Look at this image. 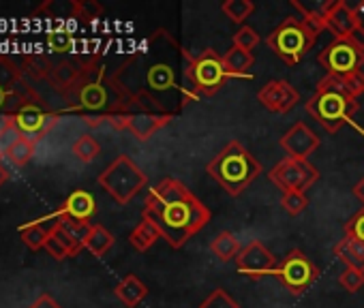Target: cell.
I'll return each mask as SVG.
<instances>
[{"mask_svg":"<svg viewBox=\"0 0 364 308\" xmlns=\"http://www.w3.org/2000/svg\"><path fill=\"white\" fill-rule=\"evenodd\" d=\"M228 79H232V75L228 73V69L223 65V56L219 52L208 48L202 54L189 58L187 82H189V88H191L196 101L215 97L225 86Z\"/></svg>","mask_w":364,"mask_h":308,"instance_id":"8992f818","label":"cell"},{"mask_svg":"<svg viewBox=\"0 0 364 308\" xmlns=\"http://www.w3.org/2000/svg\"><path fill=\"white\" fill-rule=\"evenodd\" d=\"M317 33L311 31L300 18L289 16L285 18L266 39L268 48L289 67L302 62V58L315 48Z\"/></svg>","mask_w":364,"mask_h":308,"instance_id":"277c9868","label":"cell"},{"mask_svg":"<svg viewBox=\"0 0 364 308\" xmlns=\"http://www.w3.org/2000/svg\"><path fill=\"white\" fill-rule=\"evenodd\" d=\"M16 118H18V128L22 131V135H28L35 141L41 135L50 133L52 126L58 122V114H43L39 107H33V105L22 107V111L16 114Z\"/></svg>","mask_w":364,"mask_h":308,"instance_id":"9a60e30c","label":"cell"},{"mask_svg":"<svg viewBox=\"0 0 364 308\" xmlns=\"http://www.w3.org/2000/svg\"><path fill=\"white\" fill-rule=\"evenodd\" d=\"M232 43H234V48H240V50H245V52H251V50H255V48L259 45V35H257L251 26H240V28L234 33Z\"/></svg>","mask_w":364,"mask_h":308,"instance_id":"1f68e13d","label":"cell"},{"mask_svg":"<svg viewBox=\"0 0 364 308\" xmlns=\"http://www.w3.org/2000/svg\"><path fill=\"white\" fill-rule=\"evenodd\" d=\"M5 99H7V92H5L3 88H0V105H3V103H5Z\"/></svg>","mask_w":364,"mask_h":308,"instance_id":"f6af8a7d","label":"cell"},{"mask_svg":"<svg viewBox=\"0 0 364 308\" xmlns=\"http://www.w3.org/2000/svg\"><path fill=\"white\" fill-rule=\"evenodd\" d=\"M291 9L296 11V18H300L311 31L321 35L326 31L323 18L332 5V0H289Z\"/></svg>","mask_w":364,"mask_h":308,"instance_id":"2e32d148","label":"cell"},{"mask_svg":"<svg viewBox=\"0 0 364 308\" xmlns=\"http://www.w3.org/2000/svg\"><path fill=\"white\" fill-rule=\"evenodd\" d=\"M317 62L326 69V75L345 77V75L362 71L364 48L358 45L351 37L349 39H334L330 45L323 48V52H319Z\"/></svg>","mask_w":364,"mask_h":308,"instance_id":"ba28073f","label":"cell"},{"mask_svg":"<svg viewBox=\"0 0 364 308\" xmlns=\"http://www.w3.org/2000/svg\"><path fill=\"white\" fill-rule=\"evenodd\" d=\"M16 69H14V65H9V62H5V60H0V88H9L14 82H16Z\"/></svg>","mask_w":364,"mask_h":308,"instance_id":"f35d334b","label":"cell"},{"mask_svg":"<svg viewBox=\"0 0 364 308\" xmlns=\"http://www.w3.org/2000/svg\"><path fill=\"white\" fill-rule=\"evenodd\" d=\"M319 274H321L319 268H317L300 248L289 251V253L277 263V268H274V272H272V276L279 278V280L289 289V293H294V295H300V293H304L306 289H311V287L317 282Z\"/></svg>","mask_w":364,"mask_h":308,"instance_id":"52a82bcc","label":"cell"},{"mask_svg":"<svg viewBox=\"0 0 364 308\" xmlns=\"http://www.w3.org/2000/svg\"><path fill=\"white\" fill-rule=\"evenodd\" d=\"M99 185L116 204L127 206L141 189L148 187V176L139 170V165H135L131 157L120 154L105 167V172H101Z\"/></svg>","mask_w":364,"mask_h":308,"instance_id":"5b68a950","label":"cell"},{"mask_svg":"<svg viewBox=\"0 0 364 308\" xmlns=\"http://www.w3.org/2000/svg\"><path fill=\"white\" fill-rule=\"evenodd\" d=\"M48 253H50V257H54L56 261H63V259H67V257H71L69 255V251L65 248V244L54 236V233H50V238H48V242H46V246H43Z\"/></svg>","mask_w":364,"mask_h":308,"instance_id":"8d00e7d4","label":"cell"},{"mask_svg":"<svg viewBox=\"0 0 364 308\" xmlns=\"http://www.w3.org/2000/svg\"><path fill=\"white\" fill-rule=\"evenodd\" d=\"M141 216L156 223L163 240L171 248H182L208 225L213 212L182 180L163 178L148 191Z\"/></svg>","mask_w":364,"mask_h":308,"instance_id":"6da1fadb","label":"cell"},{"mask_svg":"<svg viewBox=\"0 0 364 308\" xmlns=\"http://www.w3.org/2000/svg\"><path fill=\"white\" fill-rule=\"evenodd\" d=\"M353 195H355V199L364 206V178L355 182V187H353Z\"/></svg>","mask_w":364,"mask_h":308,"instance_id":"7bdbcfd3","label":"cell"},{"mask_svg":"<svg viewBox=\"0 0 364 308\" xmlns=\"http://www.w3.org/2000/svg\"><path fill=\"white\" fill-rule=\"evenodd\" d=\"M31 308H63L52 295H48V293H41L33 304H31Z\"/></svg>","mask_w":364,"mask_h":308,"instance_id":"b9f144b4","label":"cell"},{"mask_svg":"<svg viewBox=\"0 0 364 308\" xmlns=\"http://www.w3.org/2000/svg\"><path fill=\"white\" fill-rule=\"evenodd\" d=\"M332 253L341 263H345V268L364 270V242L343 236V240L334 244Z\"/></svg>","mask_w":364,"mask_h":308,"instance_id":"ac0fdd59","label":"cell"},{"mask_svg":"<svg viewBox=\"0 0 364 308\" xmlns=\"http://www.w3.org/2000/svg\"><path fill=\"white\" fill-rule=\"evenodd\" d=\"M206 172L228 195L238 197L264 172V167L240 141H230L206 165Z\"/></svg>","mask_w":364,"mask_h":308,"instance_id":"3957f363","label":"cell"},{"mask_svg":"<svg viewBox=\"0 0 364 308\" xmlns=\"http://www.w3.org/2000/svg\"><path fill=\"white\" fill-rule=\"evenodd\" d=\"M242 251V246H240V240L232 233V231H228V229H223V231H219L213 240H210V253L219 259V261H223V263H228V261H236V257H238V253Z\"/></svg>","mask_w":364,"mask_h":308,"instance_id":"44dd1931","label":"cell"},{"mask_svg":"<svg viewBox=\"0 0 364 308\" xmlns=\"http://www.w3.org/2000/svg\"><path fill=\"white\" fill-rule=\"evenodd\" d=\"M259 103L272 114H287L300 103V92L287 79H272L257 92Z\"/></svg>","mask_w":364,"mask_h":308,"instance_id":"8fae6325","label":"cell"},{"mask_svg":"<svg viewBox=\"0 0 364 308\" xmlns=\"http://www.w3.org/2000/svg\"><path fill=\"white\" fill-rule=\"evenodd\" d=\"M60 216H67V219H75V221H84V223H90V219L95 216L97 212V202L92 197V193L84 191V189H77L73 191L65 204L56 210Z\"/></svg>","mask_w":364,"mask_h":308,"instance_id":"e0dca14e","label":"cell"},{"mask_svg":"<svg viewBox=\"0 0 364 308\" xmlns=\"http://www.w3.org/2000/svg\"><path fill=\"white\" fill-rule=\"evenodd\" d=\"M338 285L349 291V293H355L364 287V270H358V268H345L341 274H338Z\"/></svg>","mask_w":364,"mask_h":308,"instance_id":"4dcf8cb0","label":"cell"},{"mask_svg":"<svg viewBox=\"0 0 364 308\" xmlns=\"http://www.w3.org/2000/svg\"><path fill=\"white\" fill-rule=\"evenodd\" d=\"M345 236L347 238H353V240H360L364 242V206L345 223Z\"/></svg>","mask_w":364,"mask_h":308,"instance_id":"e575fe53","label":"cell"},{"mask_svg":"<svg viewBox=\"0 0 364 308\" xmlns=\"http://www.w3.org/2000/svg\"><path fill=\"white\" fill-rule=\"evenodd\" d=\"M281 206L283 210L289 214V216H298L306 210L309 206V199H306V193H300V191H287L281 195Z\"/></svg>","mask_w":364,"mask_h":308,"instance_id":"f1b7e54d","label":"cell"},{"mask_svg":"<svg viewBox=\"0 0 364 308\" xmlns=\"http://www.w3.org/2000/svg\"><path fill=\"white\" fill-rule=\"evenodd\" d=\"M268 180H270L281 193H287V191L306 193V189H311V187L319 180V170H317L311 161L285 157L283 161H279V163L268 172Z\"/></svg>","mask_w":364,"mask_h":308,"instance_id":"9c48e42d","label":"cell"},{"mask_svg":"<svg viewBox=\"0 0 364 308\" xmlns=\"http://www.w3.org/2000/svg\"><path fill=\"white\" fill-rule=\"evenodd\" d=\"M71 43H73V39H71L69 33H52V35L48 37V45H50L54 52H67V50L71 48Z\"/></svg>","mask_w":364,"mask_h":308,"instance_id":"74e56055","label":"cell"},{"mask_svg":"<svg viewBox=\"0 0 364 308\" xmlns=\"http://www.w3.org/2000/svg\"><path fill=\"white\" fill-rule=\"evenodd\" d=\"M353 22H355V33L364 39V0L353 5Z\"/></svg>","mask_w":364,"mask_h":308,"instance_id":"60d3db41","label":"cell"},{"mask_svg":"<svg viewBox=\"0 0 364 308\" xmlns=\"http://www.w3.org/2000/svg\"><path fill=\"white\" fill-rule=\"evenodd\" d=\"M80 101L84 107L88 109H103L107 105V90L105 86H101L99 82L95 84H86L80 92Z\"/></svg>","mask_w":364,"mask_h":308,"instance_id":"4316f807","label":"cell"},{"mask_svg":"<svg viewBox=\"0 0 364 308\" xmlns=\"http://www.w3.org/2000/svg\"><path fill=\"white\" fill-rule=\"evenodd\" d=\"M156 240H163V233H161V229L156 227V223H152V221L146 219V216H141V221L135 225V229H133L131 236H129L131 246H133L135 251H139V253H146Z\"/></svg>","mask_w":364,"mask_h":308,"instance_id":"ffe728a7","label":"cell"},{"mask_svg":"<svg viewBox=\"0 0 364 308\" xmlns=\"http://www.w3.org/2000/svg\"><path fill=\"white\" fill-rule=\"evenodd\" d=\"M341 79V86L343 90L353 97L355 101L364 94V73L358 71V73H351V75H345V77H338Z\"/></svg>","mask_w":364,"mask_h":308,"instance_id":"836d02e7","label":"cell"},{"mask_svg":"<svg viewBox=\"0 0 364 308\" xmlns=\"http://www.w3.org/2000/svg\"><path fill=\"white\" fill-rule=\"evenodd\" d=\"M171 114H161V111H137L129 114L127 120V131L137 139V141H148L156 131L167 126L171 122Z\"/></svg>","mask_w":364,"mask_h":308,"instance_id":"4fadbf2b","label":"cell"},{"mask_svg":"<svg viewBox=\"0 0 364 308\" xmlns=\"http://www.w3.org/2000/svg\"><path fill=\"white\" fill-rule=\"evenodd\" d=\"M277 263V257L259 240H251L247 246H242V251L236 257V270L249 278L272 276Z\"/></svg>","mask_w":364,"mask_h":308,"instance_id":"30bf717a","label":"cell"},{"mask_svg":"<svg viewBox=\"0 0 364 308\" xmlns=\"http://www.w3.org/2000/svg\"><path fill=\"white\" fill-rule=\"evenodd\" d=\"M253 62H255V58H253L251 52H245V50L234 48V45L223 56V65H225V69H228V73L232 77H247V79H251L249 69L253 67Z\"/></svg>","mask_w":364,"mask_h":308,"instance_id":"7402d4cb","label":"cell"},{"mask_svg":"<svg viewBox=\"0 0 364 308\" xmlns=\"http://www.w3.org/2000/svg\"><path fill=\"white\" fill-rule=\"evenodd\" d=\"M358 101L353 97H349L343 86L341 79L336 75H326L317 82V90L315 94L306 101L304 109L306 114L317 120L321 124L323 131L328 133H338L341 126L349 124L353 126L358 133L364 135V126H360L355 122V111H358Z\"/></svg>","mask_w":364,"mask_h":308,"instance_id":"7a4b0ae2","label":"cell"},{"mask_svg":"<svg viewBox=\"0 0 364 308\" xmlns=\"http://www.w3.org/2000/svg\"><path fill=\"white\" fill-rule=\"evenodd\" d=\"M58 214V212H56ZM60 216V214H58ZM60 229L63 231H67L73 240H77L80 244H84L86 242V238H88V233H90V229H92V225L90 223H84V221H75V219H67V216H60Z\"/></svg>","mask_w":364,"mask_h":308,"instance_id":"f546056e","label":"cell"},{"mask_svg":"<svg viewBox=\"0 0 364 308\" xmlns=\"http://www.w3.org/2000/svg\"><path fill=\"white\" fill-rule=\"evenodd\" d=\"M323 26L328 33L334 35V39H349L355 33L353 7H349L345 0H332V5L323 18Z\"/></svg>","mask_w":364,"mask_h":308,"instance_id":"5bb4252c","label":"cell"},{"mask_svg":"<svg viewBox=\"0 0 364 308\" xmlns=\"http://www.w3.org/2000/svg\"><path fill=\"white\" fill-rule=\"evenodd\" d=\"M200 308H240L238 302L225 291V289H215L202 304Z\"/></svg>","mask_w":364,"mask_h":308,"instance_id":"d6a6232c","label":"cell"},{"mask_svg":"<svg viewBox=\"0 0 364 308\" xmlns=\"http://www.w3.org/2000/svg\"><path fill=\"white\" fill-rule=\"evenodd\" d=\"M20 238H22V242H24L31 251H39V248L46 246L50 233H48L37 221H33V223L20 227Z\"/></svg>","mask_w":364,"mask_h":308,"instance_id":"83f0119b","label":"cell"},{"mask_svg":"<svg viewBox=\"0 0 364 308\" xmlns=\"http://www.w3.org/2000/svg\"><path fill=\"white\" fill-rule=\"evenodd\" d=\"M116 238L112 231H107L103 225H92L86 242H84V248H88L95 257H103L112 246H114Z\"/></svg>","mask_w":364,"mask_h":308,"instance_id":"603a6c76","label":"cell"},{"mask_svg":"<svg viewBox=\"0 0 364 308\" xmlns=\"http://www.w3.org/2000/svg\"><path fill=\"white\" fill-rule=\"evenodd\" d=\"M221 11L234 22V24H240L245 26V20L251 18V13L255 11V5L251 0H225L221 5Z\"/></svg>","mask_w":364,"mask_h":308,"instance_id":"484cf974","label":"cell"},{"mask_svg":"<svg viewBox=\"0 0 364 308\" xmlns=\"http://www.w3.org/2000/svg\"><path fill=\"white\" fill-rule=\"evenodd\" d=\"M35 143H37V141H35L33 137L22 135L18 141L11 143V148L7 150L5 157H7L14 165L22 167V165H26V163L33 159V154H35Z\"/></svg>","mask_w":364,"mask_h":308,"instance_id":"cb8c5ba5","label":"cell"},{"mask_svg":"<svg viewBox=\"0 0 364 308\" xmlns=\"http://www.w3.org/2000/svg\"><path fill=\"white\" fill-rule=\"evenodd\" d=\"M281 148L287 152L289 159H302L309 161L311 154L319 148V137L313 128H309L304 122H296L283 137H281Z\"/></svg>","mask_w":364,"mask_h":308,"instance_id":"7c38bea8","label":"cell"},{"mask_svg":"<svg viewBox=\"0 0 364 308\" xmlns=\"http://www.w3.org/2000/svg\"><path fill=\"white\" fill-rule=\"evenodd\" d=\"M3 157H5V152H3V150H0V159H3Z\"/></svg>","mask_w":364,"mask_h":308,"instance_id":"bcb514c9","label":"cell"},{"mask_svg":"<svg viewBox=\"0 0 364 308\" xmlns=\"http://www.w3.org/2000/svg\"><path fill=\"white\" fill-rule=\"evenodd\" d=\"M73 9L84 20H99L103 16V7L99 3H95V0H84V3H75Z\"/></svg>","mask_w":364,"mask_h":308,"instance_id":"d590c367","label":"cell"},{"mask_svg":"<svg viewBox=\"0 0 364 308\" xmlns=\"http://www.w3.org/2000/svg\"><path fill=\"white\" fill-rule=\"evenodd\" d=\"M71 152H73V157L77 159V161H82V163H92L99 154H101V145H99V141L92 137V135H80L75 141H73V145H71Z\"/></svg>","mask_w":364,"mask_h":308,"instance_id":"d4e9b609","label":"cell"},{"mask_svg":"<svg viewBox=\"0 0 364 308\" xmlns=\"http://www.w3.org/2000/svg\"><path fill=\"white\" fill-rule=\"evenodd\" d=\"M7 178H9V172H7L3 165H0V187H3V185L7 182Z\"/></svg>","mask_w":364,"mask_h":308,"instance_id":"ee69618b","label":"cell"},{"mask_svg":"<svg viewBox=\"0 0 364 308\" xmlns=\"http://www.w3.org/2000/svg\"><path fill=\"white\" fill-rule=\"evenodd\" d=\"M146 295H148V287H146V282H141L135 274H127V276L116 285V297H118L127 308L139 306V302H144Z\"/></svg>","mask_w":364,"mask_h":308,"instance_id":"d6986e66","label":"cell"},{"mask_svg":"<svg viewBox=\"0 0 364 308\" xmlns=\"http://www.w3.org/2000/svg\"><path fill=\"white\" fill-rule=\"evenodd\" d=\"M14 128H18V118H16V114H0V137H5V135L11 133Z\"/></svg>","mask_w":364,"mask_h":308,"instance_id":"ab89813d","label":"cell"}]
</instances>
